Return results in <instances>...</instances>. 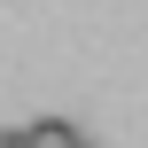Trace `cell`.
I'll list each match as a JSON object with an SVG mask.
<instances>
[{
    "label": "cell",
    "instance_id": "obj_1",
    "mask_svg": "<svg viewBox=\"0 0 148 148\" xmlns=\"http://www.w3.org/2000/svg\"><path fill=\"white\" fill-rule=\"evenodd\" d=\"M23 148H86V133H78L70 117H31V125H23Z\"/></svg>",
    "mask_w": 148,
    "mask_h": 148
},
{
    "label": "cell",
    "instance_id": "obj_2",
    "mask_svg": "<svg viewBox=\"0 0 148 148\" xmlns=\"http://www.w3.org/2000/svg\"><path fill=\"white\" fill-rule=\"evenodd\" d=\"M0 148H23V133H0Z\"/></svg>",
    "mask_w": 148,
    "mask_h": 148
}]
</instances>
